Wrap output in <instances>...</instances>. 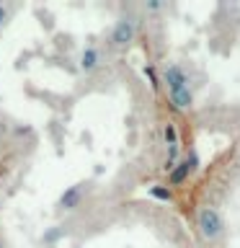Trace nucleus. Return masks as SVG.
<instances>
[{
  "instance_id": "nucleus-1",
  "label": "nucleus",
  "mask_w": 240,
  "mask_h": 248,
  "mask_svg": "<svg viewBox=\"0 0 240 248\" xmlns=\"http://www.w3.org/2000/svg\"><path fill=\"white\" fill-rule=\"evenodd\" d=\"M196 230H199V235L204 238V240H217V238H222V232H225V217L217 212L214 207H199L196 209Z\"/></svg>"
},
{
  "instance_id": "nucleus-2",
  "label": "nucleus",
  "mask_w": 240,
  "mask_h": 248,
  "mask_svg": "<svg viewBox=\"0 0 240 248\" xmlns=\"http://www.w3.org/2000/svg\"><path fill=\"white\" fill-rule=\"evenodd\" d=\"M135 39H137V23H135V18L121 16V18L111 26L108 44H111L114 49H127V46H132V42H135Z\"/></svg>"
},
{
  "instance_id": "nucleus-3",
  "label": "nucleus",
  "mask_w": 240,
  "mask_h": 248,
  "mask_svg": "<svg viewBox=\"0 0 240 248\" xmlns=\"http://www.w3.org/2000/svg\"><path fill=\"white\" fill-rule=\"evenodd\" d=\"M189 73L183 70V65H178V62H168L165 67H163V85H165L168 91H178V88H191L189 85Z\"/></svg>"
},
{
  "instance_id": "nucleus-4",
  "label": "nucleus",
  "mask_w": 240,
  "mask_h": 248,
  "mask_svg": "<svg viewBox=\"0 0 240 248\" xmlns=\"http://www.w3.org/2000/svg\"><path fill=\"white\" fill-rule=\"evenodd\" d=\"M85 194H88V184H73V186H67V189L60 194L57 207L65 209V212H73V209H77V207L83 204Z\"/></svg>"
},
{
  "instance_id": "nucleus-5",
  "label": "nucleus",
  "mask_w": 240,
  "mask_h": 248,
  "mask_svg": "<svg viewBox=\"0 0 240 248\" xmlns=\"http://www.w3.org/2000/svg\"><path fill=\"white\" fill-rule=\"evenodd\" d=\"M104 65V52L98 49V46H85V49L80 52V57H77V67H80V73L85 75H90V73H96V70Z\"/></svg>"
},
{
  "instance_id": "nucleus-6",
  "label": "nucleus",
  "mask_w": 240,
  "mask_h": 248,
  "mask_svg": "<svg viewBox=\"0 0 240 248\" xmlns=\"http://www.w3.org/2000/svg\"><path fill=\"white\" fill-rule=\"evenodd\" d=\"M168 101L176 111H191L194 108V91L191 88H178V91H168Z\"/></svg>"
},
{
  "instance_id": "nucleus-7",
  "label": "nucleus",
  "mask_w": 240,
  "mask_h": 248,
  "mask_svg": "<svg viewBox=\"0 0 240 248\" xmlns=\"http://www.w3.org/2000/svg\"><path fill=\"white\" fill-rule=\"evenodd\" d=\"M191 176H194V173H191L189 163H186V158H181L173 168L168 170V186H183Z\"/></svg>"
},
{
  "instance_id": "nucleus-8",
  "label": "nucleus",
  "mask_w": 240,
  "mask_h": 248,
  "mask_svg": "<svg viewBox=\"0 0 240 248\" xmlns=\"http://www.w3.org/2000/svg\"><path fill=\"white\" fill-rule=\"evenodd\" d=\"M147 194H150L152 199H158V202H170L173 199V191H170V186H160V184H155L147 189Z\"/></svg>"
},
{
  "instance_id": "nucleus-9",
  "label": "nucleus",
  "mask_w": 240,
  "mask_h": 248,
  "mask_svg": "<svg viewBox=\"0 0 240 248\" xmlns=\"http://www.w3.org/2000/svg\"><path fill=\"white\" fill-rule=\"evenodd\" d=\"M163 142H165L168 147H170V145H178V129H176L173 122H165V124H163Z\"/></svg>"
},
{
  "instance_id": "nucleus-10",
  "label": "nucleus",
  "mask_w": 240,
  "mask_h": 248,
  "mask_svg": "<svg viewBox=\"0 0 240 248\" xmlns=\"http://www.w3.org/2000/svg\"><path fill=\"white\" fill-rule=\"evenodd\" d=\"M62 235H65V230H62V228H49V230H46L44 235H42V243H46V246H54V243H57V240H60Z\"/></svg>"
},
{
  "instance_id": "nucleus-11",
  "label": "nucleus",
  "mask_w": 240,
  "mask_h": 248,
  "mask_svg": "<svg viewBox=\"0 0 240 248\" xmlns=\"http://www.w3.org/2000/svg\"><path fill=\"white\" fill-rule=\"evenodd\" d=\"M13 18V5L11 3H0V31H3Z\"/></svg>"
},
{
  "instance_id": "nucleus-12",
  "label": "nucleus",
  "mask_w": 240,
  "mask_h": 248,
  "mask_svg": "<svg viewBox=\"0 0 240 248\" xmlns=\"http://www.w3.org/2000/svg\"><path fill=\"white\" fill-rule=\"evenodd\" d=\"M142 8H145V13H163L168 8V3L165 0H147Z\"/></svg>"
},
{
  "instance_id": "nucleus-13",
  "label": "nucleus",
  "mask_w": 240,
  "mask_h": 248,
  "mask_svg": "<svg viewBox=\"0 0 240 248\" xmlns=\"http://www.w3.org/2000/svg\"><path fill=\"white\" fill-rule=\"evenodd\" d=\"M186 163H189V168H191V173H196V170H199V153H196V150H194V147H191V150H189V153H186Z\"/></svg>"
},
{
  "instance_id": "nucleus-14",
  "label": "nucleus",
  "mask_w": 240,
  "mask_h": 248,
  "mask_svg": "<svg viewBox=\"0 0 240 248\" xmlns=\"http://www.w3.org/2000/svg\"><path fill=\"white\" fill-rule=\"evenodd\" d=\"M0 248H3V243H0Z\"/></svg>"
}]
</instances>
